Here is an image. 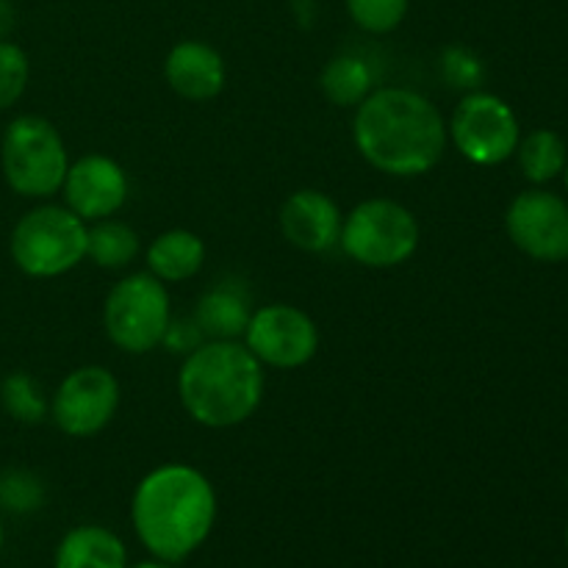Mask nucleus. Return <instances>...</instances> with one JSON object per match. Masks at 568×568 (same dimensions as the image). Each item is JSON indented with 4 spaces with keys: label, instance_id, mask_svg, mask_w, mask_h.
I'll return each instance as SVG.
<instances>
[{
    "label": "nucleus",
    "instance_id": "obj_23",
    "mask_svg": "<svg viewBox=\"0 0 568 568\" xmlns=\"http://www.w3.org/2000/svg\"><path fill=\"white\" fill-rule=\"evenodd\" d=\"M31 64L20 44L3 39L0 42V111L11 109L26 94Z\"/></svg>",
    "mask_w": 568,
    "mask_h": 568
},
{
    "label": "nucleus",
    "instance_id": "obj_10",
    "mask_svg": "<svg viewBox=\"0 0 568 568\" xmlns=\"http://www.w3.org/2000/svg\"><path fill=\"white\" fill-rule=\"evenodd\" d=\"M244 347L264 366L300 369L320 349V331L297 305L272 303L253 311L244 331Z\"/></svg>",
    "mask_w": 568,
    "mask_h": 568
},
{
    "label": "nucleus",
    "instance_id": "obj_22",
    "mask_svg": "<svg viewBox=\"0 0 568 568\" xmlns=\"http://www.w3.org/2000/svg\"><path fill=\"white\" fill-rule=\"evenodd\" d=\"M347 14L361 31L366 33H392L403 26L408 14L410 0H344Z\"/></svg>",
    "mask_w": 568,
    "mask_h": 568
},
{
    "label": "nucleus",
    "instance_id": "obj_24",
    "mask_svg": "<svg viewBox=\"0 0 568 568\" xmlns=\"http://www.w3.org/2000/svg\"><path fill=\"white\" fill-rule=\"evenodd\" d=\"M42 483L26 469H9L0 475V505L11 514H31L42 505Z\"/></svg>",
    "mask_w": 568,
    "mask_h": 568
},
{
    "label": "nucleus",
    "instance_id": "obj_15",
    "mask_svg": "<svg viewBox=\"0 0 568 568\" xmlns=\"http://www.w3.org/2000/svg\"><path fill=\"white\" fill-rule=\"evenodd\" d=\"M144 261H148L150 275L159 277L161 283L192 281L205 264V244L197 233L186 227H172L150 242Z\"/></svg>",
    "mask_w": 568,
    "mask_h": 568
},
{
    "label": "nucleus",
    "instance_id": "obj_8",
    "mask_svg": "<svg viewBox=\"0 0 568 568\" xmlns=\"http://www.w3.org/2000/svg\"><path fill=\"white\" fill-rule=\"evenodd\" d=\"M449 139L464 159L480 166H497L516 155L519 120L503 98L491 92H469L453 111Z\"/></svg>",
    "mask_w": 568,
    "mask_h": 568
},
{
    "label": "nucleus",
    "instance_id": "obj_32",
    "mask_svg": "<svg viewBox=\"0 0 568 568\" xmlns=\"http://www.w3.org/2000/svg\"><path fill=\"white\" fill-rule=\"evenodd\" d=\"M566 547H568V527H566Z\"/></svg>",
    "mask_w": 568,
    "mask_h": 568
},
{
    "label": "nucleus",
    "instance_id": "obj_28",
    "mask_svg": "<svg viewBox=\"0 0 568 568\" xmlns=\"http://www.w3.org/2000/svg\"><path fill=\"white\" fill-rule=\"evenodd\" d=\"M314 6L316 0H294V11H297L300 20L305 22V26H311V20H314Z\"/></svg>",
    "mask_w": 568,
    "mask_h": 568
},
{
    "label": "nucleus",
    "instance_id": "obj_14",
    "mask_svg": "<svg viewBox=\"0 0 568 568\" xmlns=\"http://www.w3.org/2000/svg\"><path fill=\"white\" fill-rule=\"evenodd\" d=\"M225 61L220 50L200 39H183L166 53L164 59V81L183 100H214L225 89Z\"/></svg>",
    "mask_w": 568,
    "mask_h": 568
},
{
    "label": "nucleus",
    "instance_id": "obj_4",
    "mask_svg": "<svg viewBox=\"0 0 568 568\" xmlns=\"http://www.w3.org/2000/svg\"><path fill=\"white\" fill-rule=\"evenodd\" d=\"M89 227L67 205L44 203L17 220L9 253L17 270L28 277L50 281L75 270L87 258Z\"/></svg>",
    "mask_w": 568,
    "mask_h": 568
},
{
    "label": "nucleus",
    "instance_id": "obj_12",
    "mask_svg": "<svg viewBox=\"0 0 568 568\" xmlns=\"http://www.w3.org/2000/svg\"><path fill=\"white\" fill-rule=\"evenodd\" d=\"M61 192L72 214L83 222H100L114 216L128 203L131 186L125 170L114 159L92 153L70 164Z\"/></svg>",
    "mask_w": 568,
    "mask_h": 568
},
{
    "label": "nucleus",
    "instance_id": "obj_1",
    "mask_svg": "<svg viewBox=\"0 0 568 568\" xmlns=\"http://www.w3.org/2000/svg\"><path fill=\"white\" fill-rule=\"evenodd\" d=\"M353 142L377 172L419 178L442 161L449 133L438 105L425 94L383 87L355 105Z\"/></svg>",
    "mask_w": 568,
    "mask_h": 568
},
{
    "label": "nucleus",
    "instance_id": "obj_29",
    "mask_svg": "<svg viewBox=\"0 0 568 568\" xmlns=\"http://www.w3.org/2000/svg\"><path fill=\"white\" fill-rule=\"evenodd\" d=\"M131 568H175V566L164 564V560H150V564H139V566H131Z\"/></svg>",
    "mask_w": 568,
    "mask_h": 568
},
{
    "label": "nucleus",
    "instance_id": "obj_13",
    "mask_svg": "<svg viewBox=\"0 0 568 568\" xmlns=\"http://www.w3.org/2000/svg\"><path fill=\"white\" fill-rule=\"evenodd\" d=\"M344 216L320 189H300L281 205V231L292 247L303 253H327L342 239Z\"/></svg>",
    "mask_w": 568,
    "mask_h": 568
},
{
    "label": "nucleus",
    "instance_id": "obj_16",
    "mask_svg": "<svg viewBox=\"0 0 568 568\" xmlns=\"http://www.w3.org/2000/svg\"><path fill=\"white\" fill-rule=\"evenodd\" d=\"M55 568H128V549L116 532L83 525L67 532L53 555Z\"/></svg>",
    "mask_w": 568,
    "mask_h": 568
},
{
    "label": "nucleus",
    "instance_id": "obj_31",
    "mask_svg": "<svg viewBox=\"0 0 568 568\" xmlns=\"http://www.w3.org/2000/svg\"><path fill=\"white\" fill-rule=\"evenodd\" d=\"M564 178H566V189H568V164H566V170H564Z\"/></svg>",
    "mask_w": 568,
    "mask_h": 568
},
{
    "label": "nucleus",
    "instance_id": "obj_9",
    "mask_svg": "<svg viewBox=\"0 0 568 568\" xmlns=\"http://www.w3.org/2000/svg\"><path fill=\"white\" fill-rule=\"evenodd\" d=\"M120 408V381L105 366H78L55 388L50 419L64 436L89 438L111 425Z\"/></svg>",
    "mask_w": 568,
    "mask_h": 568
},
{
    "label": "nucleus",
    "instance_id": "obj_17",
    "mask_svg": "<svg viewBox=\"0 0 568 568\" xmlns=\"http://www.w3.org/2000/svg\"><path fill=\"white\" fill-rule=\"evenodd\" d=\"M250 316L253 311H250L247 294L225 283L200 297L197 308H194V325L209 342H239L247 331Z\"/></svg>",
    "mask_w": 568,
    "mask_h": 568
},
{
    "label": "nucleus",
    "instance_id": "obj_7",
    "mask_svg": "<svg viewBox=\"0 0 568 568\" xmlns=\"http://www.w3.org/2000/svg\"><path fill=\"white\" fill-rule=\"evenodd\" d=\"M172 322L166 283L150 272H133L114 283L103 305V327L116 349L144 355L164 344Z\"/></svg>",
    "mask_w": 568,
    "mask_h": 568
},
{
    "label": "nucleus",
    "instance_id": "obj_26",
    "mask_svg": "<svg viewBox=\"0 0 568 568\" xmlns=\"http://www.w3.org/2000/svg\"><path fill=\"white\" fill-rule=\"evenodd\" d=\"M200 327L192 322H183V320H172L170 327H166V336L164 344L170 349H178V353H192L194 347H200Z\"/></svg>",
    "mask_w": 568,
    "mask_h": 568
},
{
    "label": "nucleus",
    "instance_id": "obj_27",
    "mask_svg": "<svg viewBox=\"0 0 568 568\" xmlns=\"http://www.w3.org/2000/svg\"><path fill=\"white\" fill-rule=\"evenodd\" d=\"M17 26V11L11 6V0H0V42L11 37Z\"/></svg>",
    "mask_w": 568,
    "mask_h": 568
},
{
    "label": "nucleus",
    "instance_id": "obj_5",
    "mask_svg": "<svg viewBox=\"0 0 568 568\" xmlns=\"http://www.w3.org/2000/svg\"><path fill=\"white\" fill-rule=\"evenodd\" d=\"M0 170L20 197L44 200L61 192L70 159L53 122L37 114L11 120L0 139Z\"/></svg>",
    "mask_w": 568,
    "mask_h": 568
},
{
    "label": "nucleus",
    "instance_id": "obj_25",
    "mask_svg": "<svg viewBox=\"0 0 568 568\" xmlns=\"http://www.w3.org/2000/svg\"><path fill=\"white\" fill-rule=\"evenodd\" d=\"M442 70L449 87L455 89H477L486 78V67H483L480 55L471 53L469 48H458V44L444 50Z\"/></svg>",
    "mask_w": 568,
    "mask_h": 568
},
{
    "label": "nucleus",
    "instance_id": "obj_18",
    "mask_svg": "<svg viewBox=\"0 0 568 568\" xmlns=\"http://www.w3.org/2000/svg\"><path fill=\"white\" fill-rule=\"evenodd\" d=\"M516 155H519V166L521 172H525L527 181L538 183V186L564 175L568 164L566 142L558 133L549 131V128H538V131L519 139Z\"/></svg>",
    "mask_w": 568,
    "mask_h": 568
},
{
    "label": "nucleus",
    "instance_id": "obj_20",
    "mask_svg": "<svg viewBox=\"0 0 568 568\" xmlns=\"http://www.w3.org/2000/svg\"><path fill=\"white\" fill-rule=\"evenodd\" d=\"M139 255V233L116 220H100L89 227L87 258L103 270H122Z\"/></svg>",
    "mask_w": 568,
    "mask_h": 568
},
{
    "label": "nucleus",
    "instance_id": "obj_21",
    "mask_svg": "<svg viewBox=\"0 0 568 568\" xmlns=\"http://www.w3.org/2000/svg\"><path fill=\"white\" fill-rule=\"evenodd\" d=\"M0 405L11 419L22 425H39L50 414V403L42 397V388L28 372H11L9 377H3Z\"/></svg>",
    "mask_w": 568,
    "mask_h": 568
},
{
    "label": "nucleus",
    "instance_id": "obj_30",
    "mask_svg": "<svg viewBox=\"0 0 568 568\" xmlns=\"http://www.w3.org/2000/svg\"><path fill=\"white\" fill-rule=\"evenodd\" d=\"M3 541H6V532H3V525H0V549H3Z\"/></svg>",
    "mask_w": 568,
    "mask_h": 568
},
{
    "label": "nucleus",
    "instance_id": "obj_11",
    "mask_svg": "<svg viewBox=\"0 0 568 568\" xmlns=\"http://www.w3.org/2000/svg\"><path fill=\"white\" fill-rule=\"evenodd\" d=\"M510 242L541 264L568 258V203L547 189H527L516 194L505 214Z\"/></svg>",
    "mask_w": 568,
    "mask_h": 568
},
{
    "label": "nucleus",
    "instance_id": "obj_2",
    "mask_svg": "<svg viewBox=\"0 0 568 568\" xmlns=\"http://www.w3.org/2000/svg\"><path fill=\"white\" fill-rule=\"evenodd\" d=\"M131 521L142 547L175 566L197 552L214 530L216 491L194 466H159L133 491Z\"/></svg>",
    "mask_w": 568,
    "mask_h": 568
},
{
    "label": "nucleus",
    "instance_id": "obj_3",
    "mask_svg": "<svg viewBox=\"0 0 568 568\" xmlns=\"http://www.w3.org/2000/svg\"><path fill=\"white\" fill-rule=\"evenodd\" d=\"M186 414L211 430L244 425L264 399V364L239 342H205L178 372Z\"/></svg>",
    "mask_w": 568,
    "mask_h": 568
},
{
    "label": "nucleus",
    "instance_id": "obj_19",
    "mask_svg": "<svg viewBox=\"0 0 568 568\" xmlns=\"http://www.w3.org/2000/svg\"><path fill=\"white\" fill-rule=\"evenodd\" d=\"M320 87L322 94H325L333 105L349 109V105H358L361 100L372 92V70L361 55H336V59L327 61L325 70H322Z\"/></svg>",
    "mask_w": 568,
    "mask_h": 568
},
{
    "label": "nucleus",
    "instance_id": "obj_6",
    "mask_svg": "<svg viewBox=\"0 0 568 568\" xmlns=\"http://www.w3.org/2000/svg\"><path fill=\"white\" fill-rule=\"evenodd\" d=\"M419 239L422 231L414 211L397 200L372 197L344 216L338 244L355 264L369 270H392L414 258Z\"/></svg>",
    "mask_w": 568,
    "mask_h": 568
}]
</instances>
